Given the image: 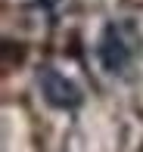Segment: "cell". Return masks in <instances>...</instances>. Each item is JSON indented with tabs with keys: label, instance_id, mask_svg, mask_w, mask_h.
Here are the masks:
<instances>
[{
	"label": "cell",
	"instance_id": "1",
	"mask_svg": "<svg viewBox=\"0 0 143 152\" xmlns=\"http://www.w3.org/2000/svg\"><path fill=\"white\" fill-rule=\"evenodd\" d=\"M143 53V34L134 19H109L97 37V62L106 75L125 78Z\"/></svg>",
	"mask_w": 143,
	"mask_h": 152
},
{
	"label": "cell",
	"instance_id": "3",
	"mask_svg": "<svg viewBox=\"0 0 143 152\" xmlns=\"http://www.w3.org/2000/svg\"><path fill=\"white\" fill-rule=\"evenodd\" d=\"M37 3H40V6H47V10H53V6H56L59 0H37Z\"/></svg>",
	"mask_w": 143,
	"mask_h": 152
},
{
	"label": "cell",
	"instance_id": "2",
	"mask_svg": "<svg viewBox=\"0 0 143 152\" xmlns=\"http://www.w3.org/2000/svg\"><path fill=\"white\" fill-rule=\"evenodd\" d=\"M34 81H37L40 99L50 109H56V112H78L81 102H84L81 87L72 78H65L59 68H53V65H40L34 72Z\"/></svg>",
	"mask_w": 143,
	"mask_h": 152
}]
</instances>
